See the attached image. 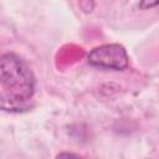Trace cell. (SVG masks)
<instances>
[{
  "label": "cell",
  "instance_id": "277c9868",
  "mask_svg": "<svg viewBox=\"0 0 159 159\" xmlns=\"http://www.w3.org/2000/svg\"><path fill=\"white\" fill-rule=\"evenodd\" d=\"M58 158H62V157H78L77 154H72V153H60L57 155Z\"/></svg>",
  "mask_w": 159,
  "mask_h": 159
},
{
  "label": "cell",
  "instance_id": "3957f363",
  "mask_svg": "<svg viewBox=\"0 0 159 159\" xmlns=\"http://www.w3.org/2000/svg\"><path fill=\"white\" fill-rule=\"evenodd\" d=\"M157 6H159V0H139L140 10H150Z\"/></svg>",
  "mask_w": 159,
  "mask_h": 159
},
{
  "label": "cell",
  "instance_id": "6da1fadb",
  "mask_svg": "<svg viewBox=\"0 0 159 159\" xmlns=\"http://www.w3.org/2000/svg\"><path fill=\"white\" fill-rule=\"evenodd\" d=\"M36 88V80L27 63L16 53L7 52L0 58V97L4 111L27 107Z\"/></svg>",
  "mask_w": 159,
  "mask_h": 159
},
{
  "label": "cell",
  "instance_id": "7a4b0ae2",
  "mask_svg": "<svg viewBox=\"0 0 159 159\" xmlns=\"http://www.w3.org/2000/svg\"><path fill=\"white\" fill-rule=\"evenodd\" d=\"M87 61L93 67L112 71H123L129 65L127 50L119 43H104L92 48Z\"/></svg>",
  "mask_w": 159,
  "mask_h": 159
}]
</instances>
